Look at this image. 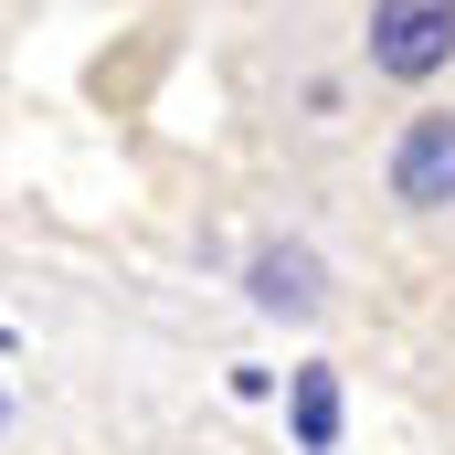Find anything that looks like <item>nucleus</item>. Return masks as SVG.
I'll return each instance as SVG.
<instances>
[{
  "label": "nucleus",
  "instance_id": "f257e3e1",
  "mask_svg": "<svg viewBox=\"0 0 455 455\" xmlns=\"http://www.w3.org/2000/svg\"><path fill=\"white\" fill-rule=\"evenodd\" d=\"M455 64V0H371V75L435 85Z\"/></svg>",
  "mask_w": 455,
  "mask_h": 455
},
{
  "label": "nucleus",
  "instance_id": "39448f33",
  "mask_svg": "<svg viewBox=\"0 0 455 455\" xmlns=\"http://www.w3.org/2000/svg\"><path fill=\"white\" fill-rule=\"evenodd\" d=\"M0 424H11V392H0Z\"/></svg>",
  "mask_w": 455,
  "mask_h": 455
},
{
  "label": "nucleus",
  "instance_id": "f03ea898",
  "mask_svg": "<svg viewBox=\"0 0 455 455\" xmlns=\"http://www.w3.org/2000/svg\"><path fill=\"white\" fill-rule=\"evenodd\" d=\"M392 202L403 212H445L455 202V107H424L392 138Z\"/></svg>",
  "mask_w": 455,
  "mask_h": 455
},
{
  "label": "nucleus",
  "instance_id": "423d86ee",
  "mask_svg": "<svg viewBox=\"0 0 455 455\" xmlns=\"http://www.w3.org/2000/svg\"><path fill=\"white\" fill-rule=\"evenodd\" d=\"M0 349H11V329H0Z\"/></svg>",
  "mask_w": 455,
  "mask_h": 455
},
{
  "label": "nucleus",
  "instance_id": "7ed1b4c3",
  "mask_svg": "<svg viewBox=\"0 0 455 455\" xmlns=\"http://www.w3.org/2000/svg\"><path fill=\"white\" fill-rule=\"evenodd\" d=\"M243 297H254L265 318H318V307H329L318 243H254V254H243Z\"/></svg>",
  "mask_w": 455,
  "mask_h": 455
},
{
  "label": "nucleus",
  "instance_id": "20e7f679",
  "mask_svg": "<svg viewBox=\"0 0 455 455\" xmlns=\"http://www.w3.org/2000/svg\"><path fill=\"white\" fill-rule=\"evenodd\" d=\"M286 413H297V445L307 455H339V371H329V360L286 371Z\"/></svg>",
  "mask_w": 455,
  "mask_h": 455
}]
</instances>
